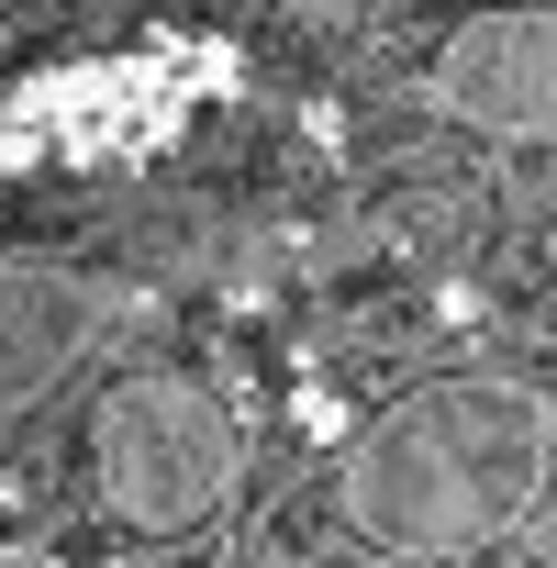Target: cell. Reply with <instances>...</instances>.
I'll list each match as a JSON object with an SVG mask.
<instances>
[{
	"label": "cell",
	"mask_w": 557,
	"mask_h": 568,
	"mask_svg": "<svg viewBox=\"0 0 557 568\" xmlns=\"http://www.w3.org/2000/svg\"><path fill=\"white\" fill-rule=\"evenodd\" d=\"M90 468L123 524L179 535V524L223 513V490L245 479V424L212 379H112L101 424H90Z\"/></svg>",
	"instance_id": "7a4b0ae2"
},
{
	"label": "cell",
	"mask_w": 557,
	"mask_h": 568,
	"mask_svg": "<svg viewBox=\"0 0 557 568\" xmlns=\"http://www.w3.org/2000/svg\"><path fill=\"white\" fill-rule=\"evenodd\" d=\"M123 324V291L79 267H0V424H23L101 335Z\"/></svg>",
	"instance_id": "277c9868"
},
{
	"label": "cell",
	"mask_w": 557,
	"mask_h": 568,
	"mask_svg": "<svg viewBox=\"0 0 557 568\" xmlns=\"http://www.w3.org/2000/svg\"><path fill=\"white\" fill-rule=\"evenodd\" d=\"M557 468V413L524 379H435L413 402H391L357 457H346V524L379 535L391 557L457 568L479 546H502Z\"/></svg>",
	"instance_id": "6da1fadb"
},
{
	"label": "cell",
	"mask_w": 557,
	"mask_h": 568,
	"mask_svg": "<svg viewBox=\"0 0 557 568\" xmlns=\"http://www.w3.org/2000/svg\"><path fill=\"white\" fill-rule=\"evenodd\" d=\"M435 101L468 134L546 145L557 134V12H490L435 57Z\"/></svg>",
	"instance_id": "3957f363"
}]
</instances>
